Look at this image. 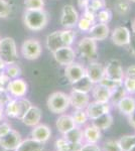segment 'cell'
<instances>
[{"instance_id":"cell-1","label":"cell","mask_w":135,"mask_h":151,"mask_svg":"<svg viewBox=\"0 0 135 151\" xmlns=\"http://www.w3.org/2000/svg\"><path fill=\"white\" fill-rule=\"evenodd\" d=\"M23 22L32 31L43 30L48 22V14L45 9H26L23 14Z\"/></svg>"},{"instance_id":"cell-2","label":"cell","mask_w":135,"mask_h":151,"mask_svg":"<svg viewBox=\"0 0 135 151\" xmlns=\"http://www.w3.org/2000/svg\"><path fill=\"white\" fill-rule=\"evenodd\" d=\"M48 108L51 113L53 114H63L69 109L71 106L70 98L69 95L64 92H55L48 96Z\"/></svg>"},{"instance_id":"cell-3","label":"cell","mask_w":135,"mask_h":151,"mask_svg":"<svg viewBox=\"0 0 135 151\" xmlns=\"http://www.w3.org/2000/svg\"><path fill=\"white\" fill-rule=\"evenodd\" d=\"M0 60L6 65L15 64L18 60L16 43L12 37L0 38Z\"/></svg>"},{"instance_id":"cell-4","label":"cell","mask_w":135,"mask_h":151,"mask_svg":"<svg viewBox=\"0 0 135 151\" xmlns=\"http://www.w3.org/2000/svg\"><path fill=\"white\" fill-rule=\"evenodd\" d=\"M32 105L27 99H13L10 100L5 106V113L10 118H17L21 120L23 115L27 112V110Z\"/></svg>"},{"instance_id":"cell-5","label":"cell","mask_w":135,"mask_h":151,"mask_svg":"<svg viewBox=\"0 0 135 151\" xmlns=\"http://www.w3.org/2000/svg\"><path fill=\"white\" fill-rule=\"evenodd\" d=\"M78 52L83 58L90 62H94L98 58L97 41L90 36L83 37L78 43Z\"/></svg>"},{"instance_id":"cell-6","label":"cell","mask_w":135,"mask_h":151,"mask_svg":"<svg viewBox=\"0 0 135 151\" xmlns=\"http://www.w3.org/2000/svg\"><path fill=\"white\" fill-rule=\"evenodd\" d=\"M104 77L113 81L122 83L124 80V70L122 68L121 62L117 58H112L107 62L106 65H104Z\"/></svg>"},{"instance_id":"cell-7","label":"cell","mask_w":135,"mask_h":151,"mask_svg":"<svg viewBox=\"0 0 135 151\" xmlns=\"http://www.w3.org/2000/svg\"><path fill=\"white\" fill-rule=\"evenodd\" d=\"M41 45L38 40L30 38L26 40L21 45V53L26 60H38L41 55Z\"/></svg>"},{"instance_id":"cell-8","label":"cell","mask_w":135,"mask_h":151,"mask_svg":"<svg viewBox=\"0 0 135 151\" xmlns=\"http://www.w3.org/2000/svg\"><path fill=\"white\" fill-rule=\"evenodd\" d=\"M79 18V13L73 5L67 4L63 7L60 22L65 28H73L74 26H76Z\"/></svg>"},{"instance_id":"cell-9","label":"cell","mask_w":135,"mask_h":151,"mask_svg":"<svg viewBox=\"0 0 135 151\" xmlns=\"http://www.w3.org/2000/svg\"><path fill=\"white\" fill-rule=\"evenodd\" d=\"M110 110H111V104L98 101L91 102L85 109L88 118L91 120H95L98 117L104 115V114L110 113Z\"/></svg>"},{"instance_id":"cell-10","label":"cell","mask_w":135,"mask_h":151,"mask_svg":"<svg viewBox=\"0 0 135 151\" xmlns=\"http://www.w3.org/2000/svg\"><path fill=\"white\" fill-rule=\"evenodd\" d=\"M53 55L58 64L66 67V65H71L75 62L76 52L73 50L72 47H63L53 52Z\"/></svg>"},{"instance_id":"cell-11","label":"cell","mask_w":135,"mask_h":151,"mask_svg":"<svg viewBox=\"0 0 135 151\" xmlns=\"http://www.w3.org/2000/svg\"><path fill=\"white\" fill-rule=\"evenodd\" d=\"M86 77L94 85L99 84L100 81L104 78V65L98 62H90V64L85 68Z\"/></svg>"},{"instance_id":"cell-12","label":"cell","mask_w":135,"mask_h":151,"mask_svg":"<svg viewBox=\"0 0 135 151\" xmlns=\"http://www.w3.org/2000/svg\"><path fill=\"white\" fill-rule=\"evenodd\" d=\"M22 141L21 135L15 130H11L5 135L0 137V146L4 150H10L13 151L16 149V147L20 144Z\"/></svg>"},{"instance_id":"cell-13","label":"cell","mask_w":135,"mask_h":151,"mask_svg":"<svg viewBox=\"0 0 135 151\" xmlns=\"http://www.w3.org/2000/svg\"><path fill=\"white\" fill-rule=\"evenodd\" d=\"M130 29L126 26H117L113 29L111 33V40L113 45L117 47H125L128 45L130 40Z\"/></svg>"},{"instance_id":"cell-14","label":"cell","mask_w":135,"mask_h":151,"mask_svg":"<svg viewBox=\"0 0 135 151\" xmlns=\"http://www.w3.org/2000/svg\"><path fill=\"white\" fill-rule=\"evenodd\" d=\"M65 76L69 80L71 84L79 81L83 77L86 76L85 67L79 63H72L71 65H68L65 67Z\"/></svg>"},{"instance_id":"cell-15","label":"cell","mask_w":135,"mask_h":151,"mask_svg":"<svg viewBox=\"0 0 135 151\" xmlns=\"http://www.w3.org/2000/svg\"><path fill=\"white\" fill-rule=\"evenodd\" d=\"M6 91L12 97H15L16 99L22 98L27 93V84L24 80L16 78V79L10 80Z\"/></svg>"},{"instance_id":"cell-16","label":"cell","mask_w":135,"mask_h":151,"mask_svg":"<svg viewBox=\"0 0 135 151\" xmlns=\"http://www.w3.org/2000/svg\"><path fill=\"white\" fill-rule=\"evenodd\" d=\"M69 98H70V104L76 110H85L88 104L90 103L89 94L83 93V92L72 90L71 94L69 95Z\"/></svg>"},{"instance_id":"cell-17","label":"cell","mask_w":135,"mask_h":151,"mask_svg":"<svg viewBox=\"0 0 135 151\" xmlns=\"http://www.w3.org/2000/svg\"><path fill=\"white\" fill-rule=\"evenodd\" d=\"M88 32L90 35V37H92L93 40H95L96 41H102L109 36L110 28L106 23L97 22L91 26Z\"/></svg>"},{"instance_id":"cell-18","label":"cell","mask_w":135,"mask_h":151,"mask_svg":"<svg viewBox=\"0 0 135 151\" xmlns=\"http://www.w3.org/2000/svg\"><path fill=\"white\" fill-rule=\"evenodd\" d=\"M41 120V111L38 107L36 106H31L28 109L27 112L23 115L21 118V121L23 124H25L26 126L29 127H34L38 124H40Z\"/></svg>"},{"instance_id":"cell-19","label":"cell","mask_w":135,"mask_h":151,"mask_svg":"<svg viewBox=\"0 0 135 151\" xmlns=\"http://www.w3.org/2000/svg\"><path fill=\"white\" fill-rule=\"evenodd\" d=\"M51 130L45 124H38L31 131V138L40 143H45L51 138Z\"/></svg>"},{"instance_id":"cell-20","label":"cell","mask_w":135,"mask_h":151,"mask_svg":"<svg viewBox=\"0 0 135 151\" xmlns=\"http://www.w3.org/2000/svg\"><path fill=\"white\" fill-rule=\"evenodd\" d=\"M91 92H92V96L95 99V101L109 103L112 91L108 89V88L104 87L101 84H96L94 85V87H93Z\"/></svg>"},{"instance_id":"cell-21","label":"cell","mask_w":135,"mask_h":151,"mask_svg":"<svg viewBox=\"0 0 135 151\" xmlns=\"http://www.w3.org/2000/svg\"><path fill=\"white\" fill-rule=\"evenodd\" d=\"M116 106L120 113L128 117L135 111V98L131 97V95H127L120 100Z\"/></svg>"},{"instance_id":"cell-22","label":"cell","mask_w":135,"mask_h":151,"mask_svg":"<svg viewBox=\"0 0 135 151\" xmlns=\"http://www.w3.org/2000/svg\"><path fill=\"white\" fill-rule=\"evenodd\" d=\"M45 45L51 53L58 50V48L65 47L62 40V36H61V30H56L46 36Z\"/></svg>"},{"instance_id":"cell-23","label":"cell","mask_w":135,"mask_h":151,"mask_svg":"<svg viewBox=\"0 0 135 151\" xmlns=\"http://www.w3.org/2000/svg\"><path fill=\"white\" fill-rule=\"evenodd\" d=\"M56 128H58V130L60 131L63 135L65 133L69 132V131H71L75 127H77V125L75 124V121L73 120L71 115L60 116L58 118V120H56Z\"/></svg>"},{"instance_id":"cell-24","label":"cell","mask_w":135,"mask_h":151,"mask_svg":"<svg viewBox=\"0 0 135 151\" xmlns=\"http://www.w3.org/2000/svg\"><path fill=\"white\" fill-rule=\"evenodd\" d=\"M43 143L32 139H25L20 142V144L16 147L13 151H43Z\"/></svg>"},{"instance_id":"cell-25","label":"cell","mask_w":135,"mask_h":151,"mask_svg":"<svg viewBox=\"0 0 135 151\" xmlns=\"http://www.w3.org/2000/svg\"><path fill=\"white\" fill-rule=\"evenodd\" d=\"M84 139L86 140L87 143H93V144H97L98 141L101 138V130L95 127L94 125H89L87 126L84 130Z\"/></svg>"},{"instance_id":"cell-26","label":"cell","mask_w":135,"mask_h":151,"mask_svg":"<svg viewBox=\"0 0 135 151\" xmlns=\"http://www.w3.org/2000/svg\"><path fill=\"white\" fill-rule=\"evenodd\" d=\"M93 125L100 130H107L113 125V116L110 113L104 114L93 120Z\"/></svg>"},{"instance_id":"cell-27","label":"cell","mask_w":135,"mask_h":151,"mask_svg":"<svg viewBox=\"0 0 135 151\" xmlns=\"http://www.w3.org/2000/svg\"><path fill=\"white\" fill-rule=\"evenodd\" d=\"M93 87H94V84H93L86 76L83 77L82 79H80L79 81L72 84V89L74 91H79V92H83V93H87V94L92 91Z\"/></svg>"},{"instance_id":"cell-28","label":"cell","mask_w":135,"mask_h":151,"mask_svg":"<svg viewBox=\"0 0 135 151\" xmlns=\"http://www.w3.org/2000/svg\"><path fill=\"white\" fill-rule=\"evenodd\" d=\"M64 139L70 143H82L84 139V133L82 129L77 126L71 131L64 134Z\"/></svg>"},{"instance_id":"cell-29","label":"cell","mask_w":135,"mask_h":151,"mask_svg":"<svg viewBox=\"0 0 135 151\" xmlns=\"http://www.w3.org/2000/svg\"><path fill=\"white\" fill-rule=\"evenodd\" d=\"M114 9L118 15L125 16L131 10V5L128 0H116L114 2Z\"/></svg>"},{"instance_id":"cell-30","label":"cell","mask_w":135,"mask_h":151,"mask_svg":"<svg viewBox=\"0 0 135 151\" xmlns=\"http://www.w3.org/2000/svg\"><path fill=\"white\" fill-rule=\"evenodd\" d=\"M117 141L122 151H130L135 146V135H124Z\"/></svg>"},{"instance_id":"cell-31","label":"cell","mask_w":135,"mask_h":151,"mask_svg":"<svg viewBox=\"0 0 135 151\" xmlns=\"http://www.w3.org/2000/svg\"><path fill=\"white\" fill-rule=\"evenodd\" d=\"M61 36H62L64 45L65 47H71L74 43V40H75L76 33L73 29L66 28L64 30H61Z\"/></svg>"},{"instance_id":"cell-32","label":"cell","mask_w":135,"mask_h":151,"mask_svg":"<svg viewBox=\"0 0 135 151\" xmlns=\"http://www.w3.org/2000/svg\"><path fill=\"white\" fill-rule=\"evenodd\" d=\"M126 91H125L123 85L119 86L118 88H116L115 90L112 91V94H111V98H110V101L109 103L112 104V105H117V103L121 100L122 98H124L125 96H127Z\"/></svg>"},{"instance_id":"cell-33","label":"cell","mask_w":135,"mask_h":151,"mask_svg":"<svg viewBox=\"0 0 135 151\" xmlns=\"http://www.w3.org/2000/svg\"><path fill=\"white\" fill-rule=\"evenodd\" d=\"M104 8H106V1L105 0H89L84 9L97 13L98 11Z\"/></svg>"},{"instance_id":"cell-34","label":"cell","mask_w":135,"mask_h":151,"mask_svg":"<svg viewBox=\"0 0 135 151\" xmlns=\"http://www.w3.org/2000/svg\"><path fill=\"white\" fill-rule=\"evenodd\" d=\"M73 118V120L75 121V124L77 126H83L85 125L86 122L88 121V116L85 110H76L73 113V115H71Z\"/></svg>"},{"instance_id":"cell-35","label":"cell","mask_w":135,"mask_h":151,"mask_svg":"<svg viewBox=\"0 0 135 151\" xmlns=\"http://www.w3.org/2000/svg\"><path fill=\"white\" fill-rule=\"evenodd\" d=\"M96 18H97L98 22L108 24L112 19V12L108 8L101 9V10L96 13Z\"/></svg>"},{"instance_id":"cell-36","label":"cell","mask_w":135,"mask_h":151,"mask_svg":"<svg viewBox=\"0 0 135 151\" xmlns=\"http://www.w3.org/2000/svg\"><path fill=\"white\" fill-rule=\"evenodd\" d=\"M122 85L128 95L135 94V78H124Z\"/></svg>"},{"instance_id":"cell-37","label":"cell","mask_w":135,"mask_h":151,"mask_svg":"<svg viewBox=\"0 0 135 151\" xmlns=\"http://www.w3.org/2000/svg\"><path fill=\"white\" fill-rule=\"evenodd\" d=\"M26 9H43L45 0H24Z\"/></svg>"},{"instance_id":"cell-38","label":"cell","mask_w":135,"mask_h":151,"mask_svg":"<svg viewBox=\"0 0 135 151\" xmlns=\"http://www.w3.org/2000/svg\"><path fill=\"white\" fill-rule=\"evenodd\" d=\"M5 69H6L5 74L8 76L10 79H16L18 76L21 75V69L18 67V65H16L14 64L8 65V67H6Z\"/></svg>"},{"instance_id":"cell-39","label":"cell","mask_w":135,"mask_h":151,"mask_svg":"<svg viewBox=\"0 0 135 151\" xmlns=\"http://www.w3.org/2000/svg\"><path fill=\"white\" fill-rule=\"evenodd\" d=\"M11 13V6L6 0H0V18H6Z\"/></svg>"},{"instance_id":"cell-40","label":"cell","mask_w":135,"mask_h":151,"mask_svg":"<svg viewBox=\"0 0 135 151\" xmlns=\"http://www.w3.org/2000/svg\"><path fill=\"white\" fill-rule=\"evenodd\" d=\"M99 84L103 85L104 87H106V88H108L109 90H111V91H113V90H115L116 88H118L119 86H121L122 83L116 82V81H113V80H110V79H108V78L104 77V78H103V79L101 80V81H100Z\"/></svg>"},{"instance_id":"cell-41","label":"cell","mask_w":135,"mask_h":151,"mask_svg":"<svg viewBox=\"0 0 135 151\" xmlns=\"http://www.w3.org/2000/svg\"><path fill=\"white\" fill-rule=\"evenodd\" d=\"M103 151H122L117 140H108L103 145Z\"/></svg>"},{"instance_id":"cell-42","label":"cell","mask_w":135,"mask_h":151,"mask_svg":"<svg viewBox=\"0 0 135 151\" xmlns=\"http://www.w3.org/2000/svg\"><path fill=\"white\" fill-rule=\"evenodd\" d=\"M77 25H78V27H79L80 30H82V31H89V29L91 28V26L93 25V23L92 22H90L88 19H86L85 17H81L79 18V20H78V23H77Z\"/></svg>"},{"instance_id":"cell-43","label":"cell","mask_w":135,"mask_h":151,"mask_svg":"<svg viewBox=\"0 0 135 151\" xmlns=\"http://www.w3.org/2000/svg\"><path fill=\"white\" fill-rule=\"evenodd\" d=\"M9 82H10V78L6 74H0V92L6 91L7 86H8Z\"/></svg>"},{"instance_id":"cell-44","label":"cell","mask_w":135,"mask_h":151,"mask_svg":"<svg viewBox=\"0 0 135 151\" xmlns=\"http://www.w3.org/2000/svg\"><path fill=\"white\" fill-rule=\"evenodd\" d=\"M10 96L11 95L8 93L7 91H2L0 92V107H3V106H6L7 103L10 101Z\"/></svg>"},{"instance_id":"cell-45","label":"cell","mask_w":135,"mask_h":151,"mask_svg":"<svg viewBox=\"0 0 135 151\" xmlns=\"http://www.w3.org/2000/svg\"><path fill=\"white\" fill-rule=\"evenodd\" d=\"M80 151H102V149L97 144L87 143V144L82 146V148H81Z\"/></svg>"},{"instance_id":"cell-46","label":"cell","mask_w":135,"mask_h":151,"mask_svg":"<svg viewBox=\"0 0 135 151\" xmlns=\"http://www.w3.org/2000/svg\"><path fill=\"white\" fill-rule=\"evenodd\" d=\"M11 130V126L10 124H8L7 122H1L0 123V137L3 135H5Z\"/></svg>"},{"instance_id":"cell-47","label":"cell","mask_w":135,"mask_h":151,"mask_svg":"<svg viewBox=\"0 0 135 151\" xmlns=\"http://www.w3.org/2000/svg\"><path fill=\"white\" fill-rule=\"evenodd\" d=\"M128 47L130 48L131 55L135 58V32L134 31H132L131 35H130V40L128 43Z\"/></svg>"},{"instance_id":"cell-48","label":"cell","mask_w":135,"mask_h":151,"mask_svg":"<svg viewBox=\"0 0 135 151\" xmlns=\"http://www.w3.org/2000/svg\"><path fill=\"white\" fill-rule=\"evenodd\" d=\"M83 17H85L86 19L92 22L93 24L95 23V20H96V13L92 11H89L87 9H84V13H83Z\"/></svg>"},{"instance_id":"cell-49","label":"cell","mask_w":135,"mask_h":151,"mask_svg":"<svg viewBox=\"0 0 135 151\" xmlns=\"http://www.w3.org/2000/svg\"><path fill=\"white\" fill-rule=\"evenodd\" d=\"M124 78H135V65H132L124 70Z\"/></svg>"},{"instance_id":"cell-50","label":"cell","mask_w":135,"mask_h":151,"mask_svg":"<svg viewBox=\"0 0 135 151\" xmlns=\"http://www.w3.org/2000/svg\"><path fill=\"white\" fill-rule=\"evenodd\" d=\"M128 121H129L130 125H131L133 128H135V111L130 116H128Z\"/></svg>"},{"instance_id":"cell-51","label":"cell","mask_w":135,"mask_h":151,"mask_svg":"<svg viewBox=\"0 0 135 151\" xmlns=\"http://www.w3.org/2000/svg\"><path fill=\"white\" fill-rule=\"evenodd\" d=\"M88 1H89V0H78V4H79V6L81 8L84 9L86 5L88 4Z\"/></svg>"},{"instance_id":"cell-52","label":"cell","mask_w":135,"mask_h":151,"mask_svg":"<svg viewBox=\"0 0 135 151\" xmlns=\"http://www.w3.org/2000/svg\"><path fill=\"white\" fill-rule=\"evenodd\" d=\"M6 65H7L3 62V60H0V74H2V72H3V70H5Z\"/></svg>"},{"instance_id":"cell-53","label":"cell","mask_w":135,"mask_h":151,"mask_svg":"<svg viewBox=\"0 0 135 151\" xmlns=\"http://www.w3.org/2000/svg\"><path fill=\"white\" fill-rule=\"evenodd\" d=\"M4 112H3V109L0 107V123L2 122V120H3V116H4Z\"/></svg>"},{"instance_id":"cell-54","label":"cell","mask_w":135,"mask_h":151,"mask_svg":"<svg viewBox=\"0 0 135 151\" xmlns=\"http://www.w3.org/2000/svg\"><path fill=\"white\" fill-rule=\"evenodd\" d=\"M132 31L135 32V19L133 20V22H132Z\"/></svg>"},{"instance_id":"cell-55","label":"cell","mask_w":135,"mask_h":151,"mask_svg":"<svg viewBox=\"0 0 135 151\" xmlns=\"http://www.w3.org/2000/svg\"><path fill=\"white\" fill-rule=\"evenodd\" d=\"M130 151H135V146H134V147H133V148H132V149H131V150H130Z\"/></svg>"},{"instance_id":"cell-56","label":"cell","mask_w":135,"mask_h":151,"mask_svg":"<svg viewBox=\"0 0 135 151\" xmlns=\"http://www.w3.org/2000/svg\"><path fill=\"white\" fill-rule=\"evenodd\" d=\"M129 2H135V0H128Z\"/></svg>"}]
</instances>
